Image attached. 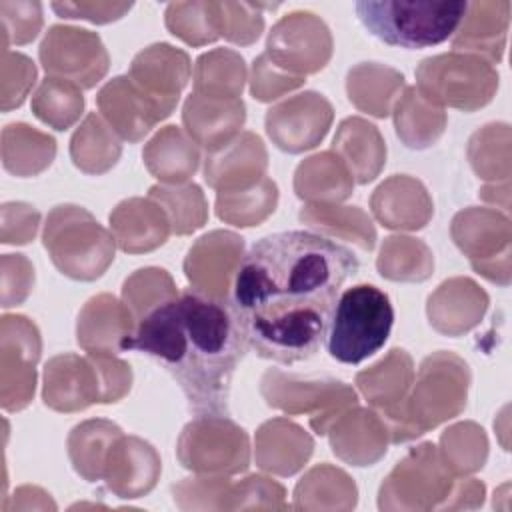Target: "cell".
Here are the masks:
<instances>
[{"label":"cell","mask_w":512,"mask_h":512,"mask_svg":"<svg viewBox=\"0 0 512 512\" xmlns=\"http://www.w3.org/2000/svg\"><path fill=\"white\" fill-rule=\"evenodd\" d=\"M356 270V254L324 234L288 230L256 240L236 268L230 298L248 348L286 366L312 358Z\"/></svg>","instance_id":"6da1fadb"},{"label":"cell","mask_w":512,"mask_h":512,"mask_svg":"<svg viewBox=\"0 0 512 512\" xmlns=\"http://www.w3.org/2000/svg\"><path fill=\"white\" fill-rule=\"evenodd\" d=\"M136 350L168 370L196 416H224L248 342L228 298L184 288L146 310L120 352Z\"/></svg>","instance_id":"7a4b0ae2"},{"label":"cell","mask_w":512,"mask_h":512,"mask_svg":"<svg viewBox=\"0 0 512 512\" xmlns=\"http://www.w3.org/2000/svg\"><path fill=\"white\" fill-rule=\"evenodd\" d=\"M364 28L390 46L428 48L448 40L464 20V0H360L354 4Z\"/></svg>","instance_id":"3957f363"},{"label":"cell","mask_w":512,"mask_h":512,"mask_svg":"<svg viewBox=\"0 0 512 512\" xmlns=\"http://www.w3.org/2000/svg\"><path fill=\"white\" fill-rule=\"evenodd\" d=\"M394 308L374 284H354L340 292L326 330V350L342 364H360L388 340Z\"/></svg>","instance_id":"277c9868"},{"label":"cell","mask_w":512,"mask_h":512,"mask_svg":"<svg viewBox=\"0 0 512 512\" xmlns=\"http://www.w3.org/2000/svg\"><path fill=\"white\" fill-rule=\"evenodd\" d=\"M40 60L46 72L74 76L82 86H94L108 68V56L96 34L78 32L76 50H70L64 26H52L40 46Z\"/></svg>","instance_id":"5b68a950"},{"label":"cell","mask_w":512,"mask_h":512,"mask_svg":"<svg viewBox=\"0 0 512 512\" xmlns=\"http://www.w3.org/2000/svg\"><path fill=\"white\" fill-rule=\"evenodd\" d=\"M508 10V2L468 4V20L462 32L454 38V48H460L462 44L472 46L474 50L482 48L486 54L500 60L508 26Z\"/></svg>","instance_id":"8992f818"},{"label":"cell","mask_w":512,"mask_h":512,"mask_svg":"<svg viewBox=\"0 0 512 512\" xmlns=\"http://www.w3.org/2000/svg\"><path fill=\"white\" fill-rule=\"evenodd\" d=\"M258 4H248L246 14L238 18V2H224L218 4V26L220 34H224L232 42L250 44L260 36L262 30V14L258 12Z\"/></svg>","instance_id":"52a82bcc"},{"label":"cell","mask_w":512,"mask_h":512,"mask_svg":"<svg viewBox=\"0 0 512 512\" xmlns=\"http://www.w3.org/2000/svg\"><path fill=\"white\" fill-rule=\"evenodd\" d=\"M130 8L132 4H72V2L52 4V10L58 12L62 18H86L92 22L118 20Z\"/></svg>","instance_id":"ba28073f"}]
</instances>
